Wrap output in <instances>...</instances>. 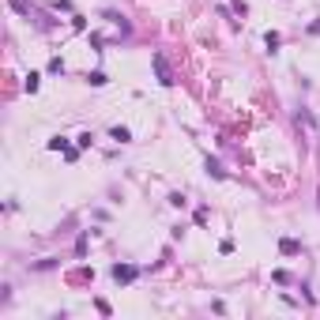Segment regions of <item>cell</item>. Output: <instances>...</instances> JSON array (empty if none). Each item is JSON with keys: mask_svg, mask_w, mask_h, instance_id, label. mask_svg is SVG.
<instances>
[{"mask_svg": "<svg viewBox=\"0 0 320 320\" xmlns=\"http://www.w3.org/2000/svg\"><path fill=\"white\" fill-rule=\"evenodd\" d=\"M279 252H283V256H298V252H302V245H298L294 237H283V241H279Z\"/></svg>", "mask_w": 320, "mask_h": 320, "instance_id": "3", "label": "cell"}, {"mask_svg": "<svg viewBox=\"0 0 320 320\" xmlns=\"http://www.w3.org/2000/svg\"><path fill=\"white\" fill-rule=\"evenodd\" d=\"M264 45H267V53H275L279 45H283V34H279V30H267V34H264Z\"/></svg>", "mask_w": 320, "mask_h": 320, "instance_id": "4", "label": "cell"}, {"mask_svg": "<svg viewBox=\"0 0 320 320\" xmlns=\"http://www.w3.org/2000/svg\"><path fill=\"white\" fill-rule=\"evenodd\" d=\"M49 72H53V75H60V72H64V60H60V57H53V60H49Z\"/></svg>", "mask_w": 320, "mask_h": 320, "instance_id": "9", "label": "cell"}, {"mask_svg": "<svg viewBox=\"0 0 320 320\" xmlns=\"http://www.w3.org/2000/svg\"><path fill=\"white\" fill-rule=\"evenodd\" d=\"M309 34H320V19H317V23H309Z\"/></svg>", "mask_w": 320, "mask_h": 320, "instance_id": "10", "label": "cell"}, {"mask_svg": "<svg viewBox=\"0 0 320 320\" xmlns=\"http://www.w3.org/2000/svg\"><path fill=\"white\" fill-rule=\"evenodd\" d=\"M87 83H90V87H106L109 79H106V72H90V75H87Z\"/></svg>", "mask_w": 320, "mask_h": 320, "instance_id": "8", "label": "cell"}, {"mask_svg": "<svg viewBox=\"0 0 320 320\" xmlns=\"http://www.w3.org/2000/svg\"><path fill=\"white\" fill-rule=\"evenodd\" d=\"M45 147H49V151H68V147H72V143H68L64 136H53V140H49V143H45Z\"/></svg>", "mask_w": 320, "mask_h": 320, "instance_id": "6", "label": "cell"}, {"mask_svg": "<svg viewBox=\"0 0 320 320\" xmlns=\"http://www.w3.org/2000/svg\"><path fill=\"white\" fill-rule=\"evenodd\" d=\"M109 136H113L117 143H128V140H132V132H128V128H121V124H117V128H109Z\"/></svg>", "mask_w": 320, "mask_h": 320, "instance_id": "5", "label": "cell"}, {"mask_svg": "<svg viewBox=\"0 0 320 320\" xmlns=\"http://www.w3.org/2000/svg\"><path fill=\"white\" fill-rule=\"evenodd\" d=\"M109 275H113V283L121 286V283H132V279L140 275V267H136V264H113V267H109Z\"/></svg>", "mask_w": 320, "mask_h": 320, "instance_id": "1", "label": "cell"}, {"mask_svg": "<svg viewBox=\"0 0 320 320\" xmlns=\"http://www.w3.org/2000/svg\"><path fill=\"white\" fill-rule=\"evenodd\" d=\"M207 174L215 177V181H222V177H226V170H222V166H218L215 159H207Z\"/></svg>", "mask_w": 320, "mask_h": 320, "instance_id": "7", "label": "cell"}, {"mask_svg": "<svg viewBox=\"0 0 320 320\" xmlns=\"http://www.w3.org/2000/svg\"><path fill=\"white\" fill-rule=\"evenodd\" d=\"M151 64H155V72H159V83H162V87H174V72H170L166 57H162V53H155V57H151Z\"/></svg>", "mask_w": 320, "mask_h": 320, "instance_id": "2", "label": "cell"}]
</instances>
